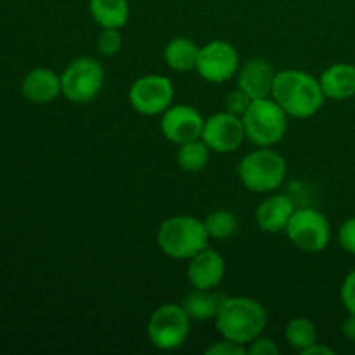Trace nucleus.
Returning <instances> with one entry per match:
<instances>
[{
  "label": "nucleus",
  "mask_w": 355,
  "mask_h": 355,
  "mask_svg": "<svg viewBox=\"0 0 355 355\" xmlns=\"http://www.w3.org/2000/svg\"><path fill=\"white\" fill-rule=\"evenodd\" d=\"M290 118L314 116L324 106L326 96L319 78L302 69H283L276 73L272 96Z\"/></svg>",
  "instance_id": "nucleus-1"
},
{
  "label": "nucleus",
  "mask_w": 355,
  "mask_h": 355,
  "mask_svg": "<svg viewBox=\"0 0 355 355\" xmlns=\"http://www.w3.org/2000/svg\"><path fill=\"white\" fill-rule=\"evenodd\" d=\"M215 326L222 338L241 345H250L266 329L267 311L260 302L253 298H224L215 315Z\"/></svg>",
  "instance_id": "nucleus-2"
},
{
  "label": "nucleus",
  "mask_w": 355,
  "mask_h": 355,
  "mask_svg": "<svg viewBox=\"0 0 355 355\" xmlns=\"http://www.w3.org/2000/svg\"><path fill=\"white\" fill-rule=\"evenodd\" d=\"M156 241L170 259L189 260L201 250L208 248L210 236L203 220L191 215H177L159 225Z\"/></svg>",
  "instance_id": "nucleus-3"
},
{
  "label": "nucleus",
  "mask_w": 355,
  "mask_h": 355,
  "mask_svg": "<svg viewBox=\"0 0 355 355\" xmlns=\"http://www.w3.org/2000/svg\"><path fill=\"white\" fill-rule=\"evenodd\" d=\"M288 113L276 103L274 97L253 99L241 120L245 134L252 144L270 148L283 141L288 130Z\"/></svg>",
  "instance_id": "nucleus-4"
},
{
  "label": "nucleus",
  "mask_w": 355,
  "mask_h": 355,
  "mask_svg": "<svg viewBox=\"0 0 355 355\" xmlns=\"http://www.w3.org/2000/svg\"><path fill=\"white\" fill-rule=\"evenodd\" d=\"M286 159L270 148H259L239 162L238 175L243 186L253 193H272L286 179Z\"/></svg>",
  "instance_id": "nucleus-5"
},
{
  "label": "nucleus",
  "mask_w": 355,
  "mask_h": 355,
  "mask_svg": "<svg viewBox=\"0 0 355 355\" xmlns=\"http://www.w3.org/2000/svg\"><path fill=\"white\" fill-rule=\"evenodd\" d=\"M191 318L184 305L165 304L156 309L148 322V338L158 350H175L186 343Z\"/></svg>",
  "instance_id": "nucleus-6"
},
{
  "label": "nucleus",
  "mask_w": 355,
  "mask_h": 355,
  "mask_svg": "<svg viewBox=\"0 0 355 355\" xmlns=\"http://www.w3.org/2000/svg\"><path fill=\"white\" fill-rule=\"evenodd\" d=\"M104 85V69L92 58H78L61 75V94L71 103H90Z\"/></svg>",
  "instance_id": "nucleus-7"
},
{
  "label": "nucleus",
  "mask_w": 355,
  "mask_h": 355,
  "mask_svg": "<svg viewBox=\"0 0 355 355\" xmlns=\"http://www.w3.org/2000/svg\"><path fill=\"white\" fill-rule=\"evenodd\" d=\"M286 236L297 248L309 253H319L329 245L331 227L322 211L315 208H298L290 218Z\"/></svg>",
  "instance_id": "nucleus-8"
},
{
  "label": "nucleus",
  "mask_w": 355,
  "mask_h": 355,
  "mask_svg": "<svg viewBox=\"0 0 355 355\" xmlns=\"http://www.w3.org/2000/svg\"><path fill=\"white\" fill-rule=\"evenodd\" d=\"M175 89L172 80L163 75H144L128 90L130 106L144 116L163 114L173 103Z\"/></svg>",
  "instance_id": "nucleus-9"
},
{
  "label": "nucleus",
  "mask_w": 355,
  "mask_h": 355,
  "mask_svg": "<svg viewBox=\"0 0 355 355\" xmlns=\"http://www.w3.org/2000/svg\"><path fill=\"white\" fill-rule=\"evenodd\" d=\"M239 69V54L232 44L214 40L200 49L196 71L210 83H224L231 80Z\"/></svg>",
  "instance_id": "nucleus-10"
},
{
  "label": "nucleus",
  "mask_w": 355,
  "mask_h": 355,
  "mask_svg": "<svg viewBox=\"0 0 355 355\" xmlns=\"http://www.w3.org/2000/svg\"><path fill=\"white\" fill-rule=\"evenodd\" d=\"M201 139L214 153L225 155V153L236 151L241 148L243 141L246 139L241 116L229 113V111L211 114L205 120Z\"/></svg>",
  "instance_id": "nucleus-11"
},
{
  "label": "nucleus",
  "mask_w": 355,
  "mask_h": 355,
  "mask_svg": "<svg viewBox=\"0 0 355 355\" xmlns=\"http://www.w3.org/2000/svg\"><path fill=\"white\" fill-rule=\"evenodd\" d=\"M203 125L205 118L196 107L189 104H175V106L172 104L159 120L163 137L177 146L201 139Z\"/></svg>",
  "instance_id": "nucleus-12"
},
{
  "label": "nucleus",
  "mask_w": 355,
  "mask_h": 355,
  "mask_svg": "<svg viewBox=\"0 0 355 355\" xmlns=\"http://www.w3.org/2000/svg\"><path fill=\"white\" fill-rule=\"evenodd\" d=\"M225 276V262L218 252L211 248L201 250L189 259L187 279L196 290H214Z\"/></svg>",
  "instance_id": "nucleus-13"
},
{
  "label": "nucleus",
  "mask_w": 355,
  "mask_h": 355,
  "mask_svg": "<svg viewBox=\"0 0 355 355\" xmlns=\"http://www.w3.org/2000/svg\"><path fill=\"white\" fill-rule=\"evenodd\" d=\"M295 210L297 208H295L291 198L284 196V194H272L257 207L255 222L260 231L267 232V234H276V232L286 231Z\"/></svg>",
  "instance_id": "nucleus-14"
},
{
  "label": "nucleus",
  "mask_w": 355,
  "mask_h": 355,
  "mask_svg": "<svg viewBox=\"0 0 355 355\" xmlns=\"http://www.w3.org/2000/svg\"><path fill=\"white\" fill-rule=\"evenodd\" d=\"M276 71L263 59H252L246 62L238 75V89L248 94L252 99H263L272 96Z\"/></svg>",
  "instance_id": "nucleus-15"
},
{
  "label": "nucleus",
  "mask_w": 355,
  "mask_h": 355,
  "mask_svg": "<svg viewBox=\"0 0 355 355\" xmlns=\"http://www.w3.org/2000/svg\"><path fill=\"white\" fill-rule=\"evenodd\" d=\"M319 83H321L326 99H350L355 96V66L349 62L331 64L321 73Z\"/></svg>",
  "instance_id": "nucleus-16"
},
{
  "label": "nucleus",
  "mask_w": 355,
  "mask_h": 355,
  "mask_svg": "<svg viewBox=\"0 0 355 355\" xmlns=\"http://www.w3.org/2000/svg\"><path fill=\"white\" fill-rule=\"evenodd\" d=\"M23 96L31 103H51L61 94V76L47 68H37L23 80Z\"/></svg>",
  "instance_id": "nucleus-17"
},
{
  "label": "nucleus",
  "mask_w": 355,
  "mask_h": 355,
  "mask_svg": "<svg viewBox=\"0 0 355 355\" xmlns=\"http://www.w3.org/2000/svg\"><path fill=\"white\" fill-rule=\"evenodd\" d=\"M89 12L101 28L121 30L130 17L128 0H89Z\"/></svg>",
  "instance_id": "nucleus-18"
},
{
  "label": "nucleus",
  "mask_w": 355,
  "mask_h": 355,
  "mask_svg": "<svg viewBox=\"0 0 355 355\" xmlns=\"http://www.w3.org/2000/svg\"><path fill=\"white\" fill-rule=\"evenodd\" d=\"M200 49L201 47H198L189 38L175 37L166 44L165 51H163V58H165L166 66L170 69L186 73L191 71V69H196Z\"/></svg>",
  "instance_id": "nucleus-19"
},
{
  "label": "nucleus",
  "mask_w": 355,
  "mask_h": 355,
  "mask_svg": "<svg viewBox=\"0 0 355 355\" xmlns=\"http://www.w3.org/2000/svg\"><path fill=\"white\" fill-rule=\"evenodd\" d=\"M224 302V297L218 293H214L211 290H196L189 293L184 302V309L194 321H208L215 319L220 304Z\"/></svg>",
  "instance_id": "nucleus-20"
},
{
  "label": "nucleus",
  "mask_w": 355,
  "mask_h": 355,
  "mask_svg": "<svg viewBox=\"0 0 355 355\" xmlns=\"http://www.w3.org/2000/svg\"><path fill=\"white\" fill-rule=\"evenodd\" d=\"M208 159H210V148H208L203 139L180 144L179 151H177V165L184 172H201L208 165Z\"/></svg>",
  "instance_id": "nucleus-21"
},
{
  "label": "nucleus",
  "mask_w": 355,
  "mask_h": 355,
  "mask_svg": "<svg viewBox=\"0 0 355 355\" xmlns=\"http://www.w3.org/2000/svg\"><path fill=\"white\" fill-rule=\"evenodd\" d=\"M284 338L298 352H304L318 342V328L307 318H295L284 328Z\"/></svg>",
  "instance_id": "nucleus-22"
},
{
  "label": "nucleus",
  "mask_w": 355,
  "mask_h": 355,
  "mask_svg": "<svg viewBox=\"0 0 355 355\" xmlns=\"http://www.w3.org/2000/svg\"><path fill=\"white\" fill-rule=\"evenodd\" d=\"M205 227H207L210 239H229L238 231V218L229 210H215L205 218Z\"/></svg>",
  "instance_id": "nucleus-23"
},
{
  "label": "nucleus",
  "mask_w": 355,
  "mask_h": 355,
  "mask_svg": "<svg viewBox=\"0 0 355 355\" xmlns=\"http://www.w3.org/2000/svg\"><path fill=\"white\" fill-rule=\"evenodd\" d=\"M123 45V37L116 28H103L97 37V51L106 58L116 55Z\"/></svg>",
  "instance_id": "nucleus-24"
},
{
  "label": "nucleus",
  "mask_w": 355,
  "mask_h": 355,
  "mask_svg": "<svg viewBox=\"0 0 355 355\" xmlns=\"http://www.w3.org/2000/svg\"><path fill=\"white\" fill-rule=\"evenodd\" d=\"M252 97L248 94L243 92L241 89H236L225 97V111L232 114H238V116H243L246 113V110L250 107L252 104Z\"/></svg>",
  "instance_id": "nucleus-25"
},
{
  "label": "nucleus",
  "mask_w": 355,
  "mask_h": 355,
  "mask_svg": "<svg viewBox=\"0 0 355 355\" xmlns=\"http://www.w3.org/2000/svg\"><path fill=\"white\" fill-rule=\"evenodd\" d=\"M340 298L349 314H355V269L350 270L340 288Z\"/></svg>",
  "instance_id": "nucleus-26"
},
{
  "label": "nucleus",
  "mask_w": 355,
  "mask_h": 355,
  "mask_svg": "<svg viewBox=\"0 0 355 355\" xmlns=\"http://www.w3.org/2000/svg\"><path fill=\"white\" fill-rule=\"evenodd\" d=\"M338 243L345 252L355 255V217L347 218L338 229Z\"/></svg>",
  "instance_id": "nucleus-27"
},
{
  "label": "nucleus",
  "mask_w": 355,
  "mask_h": 355,
  "mask_svg": "<svg viewBox=\"0 0 355 355\" xmlns=\"http://www.w3.org/2000/svg\"><path fill=\"white\" fill-rule=\"evenodd\" d=\"M205 354L207 355H245L248 354V347L224 338L222 342H215L214 345L208 347Z\"/></svg>",
  "instance_id": "nucleus-28"
},
{
  "label": "nucleus",
  "mask_w": 355,
  "mask_h": 355,
  "mask_svg": "<svg viewBox=\"0 0 355 355\" xmlns=\"http://www.w3.org/2000/svg\"><path fill=\"white\" fill-rule=\"evenodd\" d=\"M250 355H277L279 354V347L267 336L260 335L259 338L253 340L248 347Z\"/></svg>",
  "instance_id": "nucleus-29"
},
{
  "label": "nucleus",
  "mask_w": 355,
  "mask_h": 355,
  "mask_svg": "<svg viewBox=\"0 0 355 355\" xmlns=\"http://www.w3.org/2000/svg\"><path fill=\"white\" fill-rule=\"evenodd\" d=\"M342 333L349 342L355 343V314H349L342 324Z\"/></svg>",
  "instance_id": "nucleus-30"
},
{
  "label": "nucleus",
  "mask_w": 355,
  "mask_h": 355,
  "mask_svg": "<svg viewBox=\"0 0 355 355\" xmlns=\"http://www.w3.org/2000/svg\"><path fill=\"white\" fill-rule=\"evenodd\" d=\"M302 355H335V350L328 345H321V343L315 342L314 345H311L309 349H305Z\"/></svg>",
  "instance_id": "nucleus-31"
}]
</instances>
